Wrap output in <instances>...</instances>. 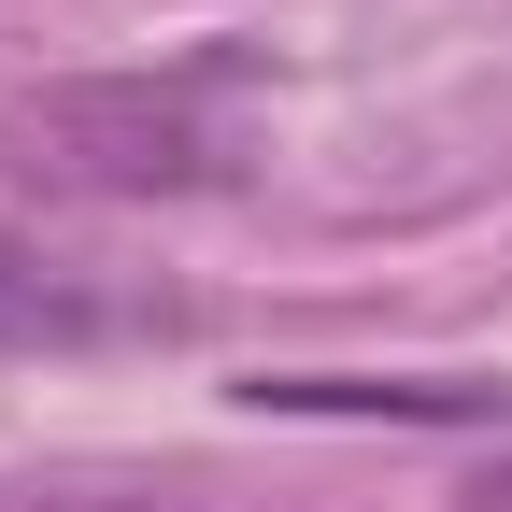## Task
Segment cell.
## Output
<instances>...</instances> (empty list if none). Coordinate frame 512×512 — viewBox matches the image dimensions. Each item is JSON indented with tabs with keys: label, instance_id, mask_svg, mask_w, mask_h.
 <instances>
[{
	"label": "cell",
	"instance_id": "3",
	"mask_svg": "<svg viewBox=\"0 0 512 512\" xmlns=\"http://www.w3.org/2000/svg\"><path fill=\"white\" fill-rule=\"evenodd\" d=\"M242 413H342V427H512V370H256Z\"/></svg>",
	"mask_w": 512,
	"mask_h": 512
},
{
	"label": "cell",
	"instance_id": "2",
	"mask_svg": "<svg viewBox=\"0 0 512 512\" xmlns=\"http://www.w3.org/2000/svg\"><path fill=\"white\" fill-rule=\"evenodd\" d=\"M200 299L114 256H57V242H0V356H100V342H185Z\"/></svg>",
	"mask_w": 512,
	"mask_h": 512
},
{
	"label": "cell",
	"instance_id": "4",
	"mask_svg": "<svg viewBox=\"0 0 512 512\" xmlns=\"http://www.w3.org/2000/svg\"><path fill=\"white\" fill-rule=\"evenodd\" d=\"M0 512H171V498H114V484H0Z\"/></svg>",
	"mask_w": 512,
	"mask_h": 512
},
{
	"label": "cell",
	"instance_id": "1",
	"mask_svg": "<svg viewBox=\"0 0 512 512\" xmlns=\"http://www.w3.org/2000/svg\"><path fill=\"white\" fill-rule=\"evenodd\" d=\"M256 43H200L171 72H57L0 100V185L29 200H214L242 185V100Z\"/></svg>",
	"mask_w": 512,
	"mask_h": 512
}]
</instances>
